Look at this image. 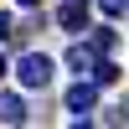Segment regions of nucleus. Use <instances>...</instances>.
I'll list each match as a JSON object with an SVG mask.
<instances>
[{"instance_id": "9", "label": "nucleus", "mask_w": 129, "mask_h": 129, "mask_svg": "<svg viewBox=\"0 0 129 129\" xmlns=\"http://www.w3.org/2000/svg\"><path fill=\"white\" fill-rule=\"evenodd\" d=\"M5 36H16V26H10V16L0 10V41H5Z\"/></svg>"}, {"instance_id": "10", "label": "nucleus", "mask_w": 129, "mask_h": 129, "mask_svg": "<svg viewBox=\"0 0 129 129\" xmlns=\"http://www.w3.org/2000/svg\"><path fill=\"white\" fill-rule=\"evenodd\" d=\"M5 72H10V62H5V52H0V78H5Z\"/></svg>"}, {"instance_id": "2", "label": "nucleus", "mask_w": 129, "mask_h": 129, "mask_svg": "<svg viewBox=\"0 0 129 129\" xmlns=\"http://www.w3.org/2000/svg\"><path fill=\"white\" fill-rule=\"evenodd\" d=\"M93 103H98V83H72V88H67V114H78V119H88V114H93Z\"/></svg>"}, {"instance_id": "7", "label": "nucleus", "mask_w": 129, "mask_h": 129, "mask_svg": "<svg viewBox=\"0 0 129 129\" xmlns=\"http://www.w3.org/2000/svg\"><path fill=\"white\" fill-rule=\"evenodd\" d=\"M93 47H98V57H103V52L114 47V31H109V26H98V31H93Z\"/></svg>"}, {"instance_id": "3", "label": "nucleus", "mask_w": 129, "mask_h": 129, "mask_svg": "<svg viewBox=\"0 0 129 129\" xmlns=\"http://www.w3.org/2000/svg\"><path fill=\"white\" fill-rule=\"evenodd\" d=\"M67 67L78 72V78L93 72V67H98V47H93V41H72V47H67Z\"/></svg>"}, {"instance_id": "11", "label": "nucleus", "mask_w": 129, "mask_h": 129, "mask_svg": "<svg viewBox=\"0 0 129 129\" xmlns=\"http://www.w3.org/2000/svg\"><path fill=\"white\" fill-rule=\"evenodd\" d=\"M16 5H26V10H31V5H41V0H16Z\"/></svg>"}, {"instance_id": "1", "label": "nucleus", "mask_w": 129, "mask_h": 129, "mask_svg": "<svg viewBox=\"0 0 129 129\" xmlns=\"http://www.w3.org/2000/svg\"><path fill=\"white\" fill-rule=\"evenodd\" d=\"M16 78H21V88H47V83H52V57L26 52V57L16 62Z\"/></svg>"}, {"instance_id": "6", "label": "nucleus", "mask_w": 129, "mask_h": 129, "mask_svg": "<svg viewBox=\"0 0 129 129\" xmlns=\"http://www.w3.org/2000/svg\"><path fill=\"white\" fill-rule=\"evenodd\" d=\"M93 83H98V88H109V83H119V67L98 57V67H93Z\"/></svg>"}, {"instance_id": "5", "label": "nucleus", "mask_w": 129, "mask_h": 129, "mask_svg": "<svg viewBox=\"0 0 129 129\" xmlns=\"http://www.w3.org/2000/svg\"><path fill=\"white\" fill-rule=\"evenodd\" d=\"M0 124H26V103H21V93H0Z\"/></svg>"}, {"instance_id": "4", "label": "nucleus", "mask_w": 129, "mask_h": 129, "mask_svg": "<svg viewBox=\"0 0 129 129\" xmlns=\"http://www.w3.org/2000/svg\"><path fill=\"white\" fill-rule=\"evenodd\" d=\"M57 21H62V31H83L88 26V0H67L57 10Z\"/></svg>"}, {"instance_id": "8", "label": "nucleus", "mask_w": 129, "mask_h": 129, "mask_svg": "<svg viewBox=\"0 0 129 129\" xmlns=\"http://www.w3.org/2000/svg\"><path fill=\"white\" fill-rule=\"evenodd\" d=\"M98 5H103V16H124V10H129V0H98Z\"/></svg>"}]
</instances>
